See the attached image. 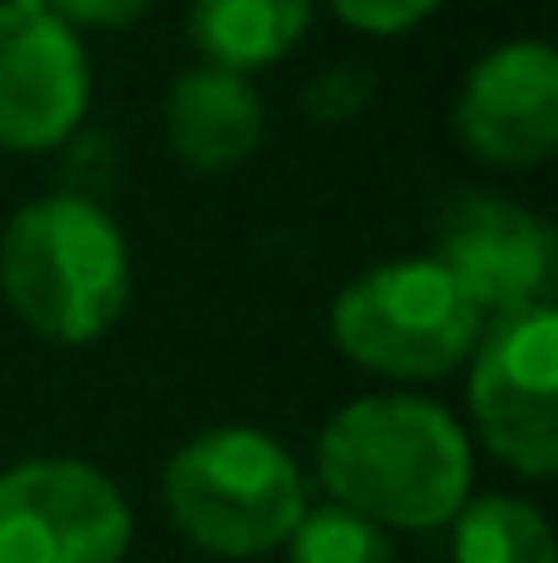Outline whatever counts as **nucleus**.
<instances>
[{
	"mask_svg": "<svg viewBox=\"0 0 558 563\" xmlns=\"http://www.w3.org/2000/svg\"><path fill=\"white\" fill-rule=\"evenodd\" d=\"M433 263L471 296L482 323L554 301L558 285L554 224L537 208L493 191H466L438 213Z\"/></svg>",
	"mask_w": 558,
	"mask_h": 563,
	"instance_id": "6e6552de",
	"label": "nucleus"
},
{
	"mask_svg": "<svg viewBox=\"0 0 558 563\" xmlns=\"http://www.w3.org/2000/svg\"><path fill=\"white\" fill-rule=\"evenodd\" d=\"M482 334V312L433 257H389L329 301L335 351L389 383H438L460 373Z\"/></svg>",
	"mask_w": 558,
	"mask_h": 563,
	"instance_id": "20e7f679",
	"label": "nucleus"
},
{
	"mask_svg": "<svg viewBox=\"0 0 558 563\" xmlns=\"http://www.w3.org/2000/svg\"><path fill=\"white\" fill-rule=\"evenodd\" d=\"M66 27H99V33H116V27H132L154 11V0H44Z\"/></svg>",
	"mask_w": 558,
	"mask_h": 563,
	"instance_id": "dca6fc26",
	"label": "nucleus"
},
{
	"mask_svg": "<svg viewBox=\"0 0 558 563\" xmlns=\"http://www.w3.org/2000/svg\"><path fill=\"white\" fill-rule=\"evenodd\" d=\"M313 11L318 0H186V38L203 66L258 77L307 38Z\"/></svg>",
	"mask_w": 558,
	"mask_h": 563,
	"instance_id": "9b49d317",
	"label": "nucleus"
},
{
	"mask_svg": "<svg viewBox=\"0 0 558 563\" xmlns=\"http://www.w3.org/2000/svg\"><path fill=\"white\" fill-rule=\"evenodd\" d=\"M263 126H269V115H263L252 77L197 60L165 93V137L186 170L225 176V170L247 165L263 143Z\"/></svg>",
	"mask_w": 558,
	"mask_h": 563,
	"instance_id": "9d476101",
	"label": "nucleus"
},
{
	"mask_svg": "<svg viewBox=\"0 0 558 563\" xmlns=\"http://www.w3.org/2000/svg\"><path fill=\"white\" fill-rule=\"evenodd\" d=\"M94 99L83 33L44 0H0V154H50L77 137Z\"/></svg>",
	"mask_w": 558,
	"mask_h": 563,
	"instance_id": "0eeeda50",
	"label": "nucleus"
},
{
	"mask_svg": "<svg viewBox=\"0 0 558 563\" xmlns=\"http://www.w3.org/2000/svg\"><path fill=\"white\" fill-rule=\"evenodd\" d=\"M455 137L493 170H543L558 154V49L548 38L493 44L455 93Z\"/></svg>",
	"mask_w": 558,
	"mask_h": 563,
	"instance_id": "1a4fd4ad",
	"label": "nucleus"
},
{
	"mask_svg": "<svg viewBox=\"0 0 558 563\" xmlns=\"http://www.w3.org/2000/svg\"><path fill=\"white\" fill-rule=\"evenodd\" d=\"M313 476L329 504L368 515L383 531H444L471 498L477 460L449 405L416 388H383L324 421Z\"/></svg>",
	"mask_w": 558,
	"mask_h": 563,
	"instance_id": "f257e3e1",
	"label": "nucleus"
},
{
	"mask_svg": "<svg viewBox=\"0 0 558 563\" xmlns=\"http://www.w3.org/2000/svg\"><path fill=\"white\" fill-rule=\"evenodd\" d=\"M466 410L477 443L526 482L558 471V307L488 318L466 356Z\"/></svg>",
	"mask_w": 558,
	"mask_h": 563,
	"instance_id": "39448f33",
	"label": "nucleus"
},
{
	"mask_svg": "<svg viewBox=\"0 0 558 563\" xmlns=\"http://www.w3.org/2000/svg\"><path fill=\"white\" fill-rule=\"evenodd\" d=\"M449 559L455 563H558L554 526L537 504L510 493H471L449 520Z\"/></svg>",
	"mask_w": 558,
	"mask_h": 563,
	"instance_id": "f8f14e48",
	"label": "nucleus"
},
{
	"mask_svg": "<svg viewBox=\"0 0 558 563\" xmlns=\"http://www.w3.org/2000/svg\"><path fill=\"white\" fill-rule=\"evenodd\" d=\"M0 296L39 340L94 345L132 301V246L94 197H33L0 230Z\"/></svg>",
	"mask_w": 558,
	"mask_h": 563,
	"instance_id": "f03ea898",
	"label": "nucleus"
},
{
	"mask_svg": "<svg viewBox=\"0 0 558 563\" xmlns=\"http://www.w3.org/2000/svg\"><path fill=\"white\" fill-rule=\"evenodd\" d=\"M351 33H368V38H394V33H411L422 27L444 0H324Z\"/></svg>",
	"mask_w": 558,
	"mask_h": 563,
	"instance_id": "2eb2a0df",
	"label": "nucleus"
},
{
	"mask_svg": "<svg viewBox=\"0 0 558 563\" xmlns=\"http://www.w3.org/2000/svg\"><path fill=\"white\" fill-rule=\"evenodd\" d=\"M368 99H372V71H362V66H329V71H318V77L302 88V110H307V121H318V126L357 121V115L368 110Z\"/></svg>",
	"mask_w": 558,
	"mask_h": 563,
	"instance_id": "4468645a",
	"label": "nucleus"
},
{
	"mask_svg": "<svg viewBox=\"0 0 558 563\" xmlns=\"http://www.w3.org/2000/svg\"><path fill=\"white\" fill-rule=\"evenodd\" d=\"M132 504L88 460L39 454L0 471V563H121Z\"/></svg>",
	"mask_w": 558,
	"mask_h": 563,
	"instance_id": "423d86ee",
	"label": "nucleus"
},
{
	"mask_svg": "<svg viewBox=\"0 0 558 563\" xmlns=\"http://www.w3.org/2000/svg\"><path fill=\"white\" fill-rule=\"evenodd\" d=\"M285 563H394V537L346 504H307L285 537Z\"/></svg>",
	"mask_w": 558,
	"mask_h": 563,
	"instance_id": "ddd939ff",
	"label": "nucleus"
},
{
	"mask_svg": "<svg viewBox=\"0 0 558 563\" xmlns=\"http://www.w3.org/2000/svg\"><path fill=\"white\" fill-rule=\"evenodd\" d=\"M160 498L171 526L214 559L280 553L313 504L307 471L263 427H208L165 460Z\"/></svg>",
	"mask_w": 558,
	"mask_h": 563,
	"instance_id": "7ed1b4c3",
	"label": "nucleus"
}]
</instances>
